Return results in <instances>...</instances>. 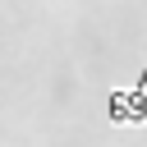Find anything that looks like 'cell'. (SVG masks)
Listing matches in <instances>:
<instances>
[{
	"instance_id": "6da1fadb",
	"label": "cell",
	"mask_w": 147,
	"mask_h": 147,
	"mask_svg": "<svg viewBox=\"0 0 147 147\" xmlns=\"http://www.w3.org/2000/svg\"><path fill=\"white\" fill-rule=\"evenodd\" d=\"M106 110H110V124H129V129L147 124V64H142V74L133 78V87L110 92Z\"/></svg>"
}]
</instances>
